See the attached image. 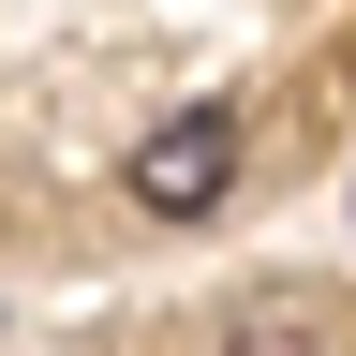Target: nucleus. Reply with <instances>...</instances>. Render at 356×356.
Returning a JSON list of instances; mask_svg holds the SVG:
<instances>
[{"label": "nucleus", "mask_w": 356, "mask_h": 356, "mask_svg": "<svg viewBox=\"0 0 356 356\" xmlns=\"http://www.w3.org/2000/svg\"><path fill=\"white\" fill-rule=\"evenodd\" d=\"M222 193H238V119H222V104H178L149 149H134V208H149V222H193Z\"/></svg>", "instance_id": "1"}]
</instances>
